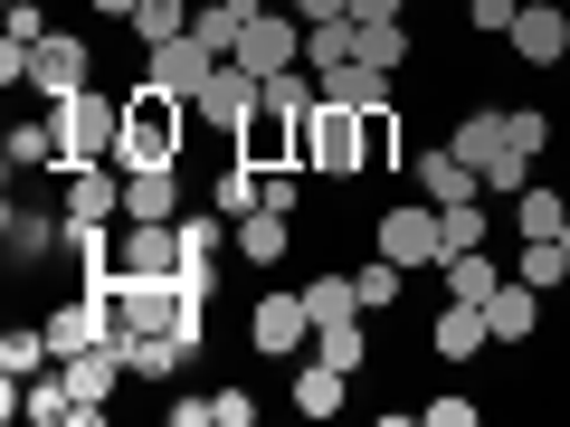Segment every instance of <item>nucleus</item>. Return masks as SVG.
I'll return each mask as SVG.
<instances>
[{
  "label": "nucleus",
  "mask_w": 570,
  "mask_h": 427,
  "mask_svg": "<svg viewBox=\"0 0 570 427\" xmlns=\"http://www.w3.org/2000/svg\"><path fill=\"white\" fill-rule=\"evenodd\" d=\"M561 247H570V219H561Z\"/></svg>",
  "instance_id": "obj_46"
},
{
  "label": "nucleus",
  "mask_w": 570,
  "mask_h": 427,
  "mask_svg": "<svg viewBox=\"0 0 570 427\" xmlns=\"http://www.w3.org/2000/svg\"><path fill=\"white\" fill-rule=\"evenodd\" d=\"M209 427H257V399L247 389H209Z\"/></svg>",
  "instance_id": "obj_41"
},
{
  "label": "nucleus",
  "mask_w": 570,
  "mask_h": 427,
  "mask_svg": "<svg viewBox=\"0 0 570 427\" xmlns=\"http://www.w3.org/2000/svg\"><path fill=\"white\" fill-rule=\"evenodd\" d=\"M513 276H523L532 295H561V285H570V247H561V238H523V257H513Z\"/></svg>",
  "instance_id": "obj_29"
},
{
  "label": "nucleus",
  "mask_w": 570,
  "mask_h": 427,
  "mask_svg": "<svg viewBox=\"0 0 570 427\" xmlns=\"http://www.w3.org/2000/svg\"><path fill=\"white\" fill-rule=\"evenodd\" d=\"M362 67H390V77H400L409 67V29L400 20H362Z\"/></svg>",
  "instance_id": "obj_37"
},
{
  "label": "nucleus",
  "mask_w": 570,
  "mask_h": 427,
  "mask_svg": "<svg viewBox=\"0 0 570 427\" xmlns=\"http://www.w3.org/2000/svg\"><path fill=\"white\" fill-rule=\"evenodd\" d=\"M0 162H10V171H48V162H67V142H58V115H39V123H10Z\"/></svg>",
  "instance_id": "obj_23"
},
{
  "label": "nucleus",
  "mask_w": 570,
  "mask_h": 427,
  "mask_svg": "<svg viewBox=\"0 0 570 427\" xmlns=\"http://www.w3.org/2000/svg\"><path fill=\"white\" fill-rule=\"evenodd\" d=\"M181 219H124L115 238V276H181Z\"/></svg>",
  "instance_id": "obj_10"
},
{
  "label": "nucleus",
  "mask_w": 570,
  "mask_h": 427,
  "mask_svg": "<svg viewBox=\"0 0 570 427\" xmlns=\"http://www.w3.org/2000/svg\"><path fill=\"white\" fill-rule=\"evenodd\" d=\"M209 77H219V58H209L190 29H181V39H153V48H142V86H163V96H200Z\"/></svg>",
  "instance_id": "obj_12"
},
{
  "label": "nucleus",
  "mask_w": 570,
  "mask_h": 427,
  "mask_svg": "<svg viewBox=\"0 0 570 427\" xmlns=\"http://www.w3.org/2000/svg\"><path fill=\"white\" fill-rule=\"evenodd\" d=\"M485 332H494V342H532V332H542V295H532L523 276H504L485 295Z\"/></svg>",
  "instance_id": "obj_20"
},
{
  "label": "nucleus",
  "mask_w": 570,
  "mask_h": 427,
  "mask_svg": "<svg viewBox=\"0 0 570 427\" xmlns=\"http://www.w3.org/2000/svg\"><path fill=\"white\" fill-rule=\"evenodd\" d=\"M362 133H371V171H390V162H400V105L362 115Z\"/></svg>",
  "instance_id": "obj_39"
},
{
  "label": "nucleus",
  "mask_w": 570,
  "mask_h": 427,
  "mask_svg": "<svg viewBox=\"0 0 570 427\" xmlns=\"http://www.w3.org/2000/svg\"><path fill=\"white\" fill-rule=\"evenodd\" d=\"M352 20H400V0H352Z\"/></svg>",
  "instance_id": "obj_44"
},
{
  "label": "nucleus",
  "mask_w": 570,
  "mask_h": 427,
  "mask_svg": "<svg viewBox=\"0 0 570 427\" xmlns=\"http://www.w3.org/2000/svg\"><path fill=\"white\" fill-rule=\"evenodd\" d=\"M48 361H58V342H48V332H29V324L0 332V380H39Z\"/></svg>",
  "instance_id": "obj_32"
},
{
  "label": "nucleus",
  "mask_w": 570,
  "mask_h": 427,
  "mask_svg": "<svg viewBox=\"0 0 570 427\" xmlns=\"http://www.w3.org/2000/svg\"><path fill=\"white\" fill-rule=\"evenodd\" d=\"M362 58V20H314L305 29V67L324 77V67H352Z\"/></svg>",
  "instance_id": "obj_28"
},
{
  "label": "nucleus",
  "mask_w": 570,
  "mask_h": 427,
  "mask_svg": "<svg viewBox=\"0 0 570 427\" xmlns=\"http://www.w3.org/2000/svg\"><path fill=\"white\" fill-rule=\"evenodd\" d=\"M314 361H333V370H362V361H371V332H362V314H352V324H314Z\"/></svg>",
  "instance_id": "obj_33"
},
{
  "label": "nucleus",
  "mask_w": 570,
  "mask_h": 427,
  "mask_svg": "<svg viewBox=\"0 0 570 427\" xmlns=\"http://www.w3.org/2000/svg\"><path fill=\"white\" fill-rule=\"evenodd\" d=\"M314 86H324L333 105H352V115H381V105H400V77H390V67H362V58H352V67H324Z\"/></svg>",
  "instance_id": "obj_19"
},
{
  "label": "nucleus",
  "mask_w": 570,
  "mask_h": 427,
  "mask_svg": "<svg viewBox=\"0 0 570 427\" xmlns=\"http://www.w3.org/2000/svg\"><path fill=\"white\" fill-rule=\"evenodd\" d=\"M295 142H305V105H276V96H257V115L228 133V152H238L247 171H305L295 162Z\"/></svg>",
  "instance_id": "obj_6"
},
{
  "label": "nucleus",
  "mask_w": 570,
  "mask_h": 427,
  "mask_svg": "<svg viewBox=\"0 0 570 427\" xmlns=\"http://www.w3.org/2000/svg\"><path fill=\"white\" fill-rule=\"evenodd\" d=\"M247 342L257 351H305L314 342V314H305V295H257V305H247Z\"/></svg>",
  "instance_id": "obj_16"
},
{
  "label": "nucleus",
  "mask_w": 570,
  "mask_h": 427,
  "mask_svg": "<svg viewBox=\"0 0 570 427\" xmlns=\"http://www.w3.org/2000/svg\"><path fill=\"white\" fill-rule=\"evenodd\" d=\"M295 162H305V171H324V181H362V171H371V133H362V115H352V105H333L324 86H314Z\"/></svg>",
  "instance_id": "obj_4"
},
{
  "label": "nucleus",
  "mask_w": 570,
  "mask_h": 427,
  "mask_svg": "<svg viewBox=\"0 0 570 427\" xmlns=\"http://www.w3.org/2000/svg\"><path fill=\"white\" fill-rule=\"evenodd\" d=\"M58 380H67V399H77V427H96V418H105V399H115V380H124L115 332H105V342H86V351H67Z\"/></svg>",
  "instance_id": "obj_9"
},
{
  "label": "nucleus",
  "mask_w": 570,
  "mask_h": 427,
  "mask_svg": "<svg viewBox=\"0 0 570 427\" xmlns=\"http://www.w3.org/2000/svg\"><path fill=\"white\" fill-rule=\"evenodd\" d=\"M419 418H428V427H475V399H428Z\"/></svg>",
  "instance_id": "obj_42"
},
{
  "label": "nucleus",
  "mask_w": 570,
  "mask_h": 427,
  "mask_svg": "<svg viewBox=\"0 0 570 427\" xmlns=\"http://www.w3.org/2000/svg\"><path fill=\"white\" fill-rule=\"evenodd\" d=\"M115 351H124V370H134V380H171V370L190 361L171 332H115Z\"/></svg>",
  "instance_id": "obj_25"
},
{
  "label": "nucleus",
  "mask_w": 570,
  "mask_h": 427,
  "mask_svg": "<svg viewBox=\"0 0 570 427\" xmlns=\"http://www.w3.org/2000/svg\"><path fill=\"white\" fill-rule=\"evenodd\" d=\"M371 247H381V257H400L409 276H419V266H448V219H438V200H400V209H381Z\"/></svg>",
  "instance_id": "obj_7"
},
{
  "label": "nucleus",
  "mask_w": 570,
  "mask_h": 427,
  "mask_svg": "<svg viewBox=\"0 0 570 427\" xmlns=\"http://www.w3.org/2000/svg\"><path fill=\"white\" fill-rule=\"evenodd\" d=\"M504 48H513L523 67H561V58H570V0H523L513 29H504Z\"/></svg>",
  "instance_id": "obj_11"
},
{
  "label": "nucleus",
  "mask_w": 570,
  "mask_h": 427,
  "mask_svg": "<svg viewBox=\"0 0 570 427\" xmlns=\"http://www.w3.org/2000/svg\"><path fill=\"white\" fill-rule=\"evenodd\" d=\"M238 67L247 77H285V67H305V20L295 10H247V39H238Z\"/></svg>",
  "instance_id": "obj_8"
},
{
  "label": "nucleus",
  "mask_w": 570,
  "mask_h": 427,
  "mask_svg": "<svg viewBox=\"0 0 570 427\" xmlns=\"http://www.w3.org/2000/svg\"><path fill=\"white\" fill-rule=\"evenodd\" d=\"M561 219H570V200H561V190H542V181H523V190H513V228H523V238H561Z\"/></svg>",
  "instance_id": "obj_30"
},
{
  "label": "nucleus",
  "mask_w": 570,
  "mask_h": 427,
  "mask_svg": "<svg viewBox=\"0 0 570 427\" xmlns=\"http://www.w3.org/2000/svg\"><path fill=\"white\" fill-rule=\"evenodd\" d=\"M190 96H163V86H134L124 96V171H153V162H181V142H190Z\"/></svg>",
  "instance_id": "obj_3"
},
{
  "label": "nucleus",
  "mask_w": 570,
  "mask_h": 427,
  "mask_svg": "<svg viewBox=\"0 0 570 427\" xmlns=\"http://www.w3.org/2000/svg\"><path fill=\"white\" fill-rule=\"evenodd\" d=\"M10 10H20V0H10Z\"/></svg>",
  "instance_id": "obj_47"
},
{
  "label": "nucleus",
  "mask_w": 570,
  "mask_h": 427,
  "mask_svg": "<svg viewBox=\"0 0 570 427\" xmlns=\"http://www.w3.org/2000/svg\"><path fill=\"white\" fill-rule=\"evenodd\" d=\"M448 142L466 152L475 171H485V190H523L532 162L551 152V115H532V105H523V115H494V105H475V115L456 123Z\"/></svg>",
  "instance_id": "obj_1"
},
{
  "label": "nucleus",
  "mask_w": 570,
  "mask_h": 427,
  "mask_svg": "<svg viewBox=\"0 0 570 427\" xmlns=\"http://www.w3.org/2000/svg\"><path fill=\"white\" fill-rule=\"evenodd\" d=\"M305 314H314V324H352V314H362V285H352V276H314L305 285Z\"/></svg>",
  "instance_id": "obj_34"
},
{
  "label": "nucleus",
  "mask_w": 570,
  "mask_h": 427,
  "mask_svg": "<svg viewBox=\"0 0 570 427\" xmlns=\"http://www.w3.org/2000/svg\"><path fill=\"white\" fill-rule=\"evenodd\" d=\"M485 342H494V332H485V305H456V295H448V314H438L428 351H438V361H475Z\"/></svg>",
  "instance_id": "obj_22"
},
{
  "label": "nucleus",
  "mask_w": 570,
  "mask_h": 427,
  "mask_svg": "<svg viewBox=\"0 0 570 427\" xmlns=\"http://www.w3.org/2000/svg\"><path fill=\"white\" fill-rule=\"evenodd\" d=\"M96 10H105V20H134V10H142V0H96Z\"/></svg>",
  "instance_id": "obj_45"
},
{
  "label": "nucleus",
  "mask_w": 570,
  "mask_h": 427,
  "mask_svg": "<svg viewBox=\"0 0 570 427\" xmlns=\"http://www.w3.org/2000/svg\"><path fill=\"white\" fill-rule=\"evenodd\" d=\"M352 285H362V314H390V305H400V285H409V266L400 257H371Z\"/></svg>",
  "instance_id": "obj_36"
},
{
  "label": "nucleus",
  "mask_w": 570,
  "mask_h": 427,
  "mask_svg": "<svg viewBox=\"0 0 570 427\" xmlns=\"http://www.w3.org/2000/svg\"><path fill=\"white\" fill-rule=\"evenodd\" d=\"M343 399H352V370H333V361H305V370H295V408H305V418H333Z\"/></svg>",
  "instance_id": "obj_27"
},
{
  "label": "nucleus",
  "mask_w": 570,
  "mask_h": 427,
  "mask_svg": "<svg viewBox=\"0 0 570 427\" xmlns=\"http://www.w3.org/2000/svg\"><path fill=\"white\" fill-rule=\"evenodd\" d=\"M48 115H58L67 171H86V162H115V152H124V96H96V86H77V96H58Z\"/></svg>",
  "instance_id": "obj_5"
},
{
  "label": "nucleus",
  "mask_w": 570,
  "mask_h": 427,
  "mask_svg": "<svg viewBox=\"0 0 570 427\" xmlns=\"http://www.w3.org/2000/svg\"><path fill=\"white\" fill-rule=\"evenodd\" d=\"M58 238H67V209H0V247H10V266H39V257H58Z\"/></svg>",
  "instance_id": "obj_17"
},
{
  "label": "nucleus",
  "mask_w": 570,
  "mask_h": 427,
  "mask_svg": "<svg viewBox=\"0 0 570 427\" xmlns=\"http://www.w3.org/2000/svg\"><path fill=\"white\" fill-rule=\"evenodd\" d=\"M124 219H181V162L124 171Z\"/></svg>",
  "instance_id": "obj_21"
},
{
  "label": "nucleus",
  "mask_w": 570,
  "mask_h": 427,
  "mask_svg": "<svg viewBox=\"0 0 570 427\" xmlns=\"http://www.w3.org/2000/svg\"><path fill=\"white\" fill-rule=\"evenodd\" d=\"M257 96H266V77H247L238 58H219V77H209L200 96H190V115H200V123H219V133H238V123L257 115Z\"/></svg>",
  "instance_id": "obj_15"
},
{
  "label": "nucleus",
  "mask_w": 570,
  "mask_h": 427,
  "mask_svg": "<svg viewBox=\"0 0 570 427\" xmlns=\"http://www.w3.org/2000/svg\"><path fill=\"white\" fill-rule=\"evenodd\" d=\"M419 200H438V209H456V200H475V190H485V171L466 162V152H456V142H438V152H419Z\"/></svg>",
  "instance_id": "obj_18"
},
{
  "label": "nucleus",
  "mask_w": 570,
  "mask_h": 427,
  "mask_svg": "<svg viewBox=\"0 0 570 427\" xmlns=\"http://www.w3.org/2000/svg\"><path fill=\"white\" fill-rule=\"evenodd\" d=\"M86 295H96L105 305V324L115 332H171V342L181 351H200V295H190L181 276H105V285H86Z\"/></svg>",
  "instance_id": "obj_2"
},
{
  "label": "nucleus",
  "mask_w": 570,
  "mask_h": 427,
  "mask_svg": "<svg viewBox=\"0 0 570 427\" xmlns=\"http://www.w3.org/2000/svg\"><path fill=\"white\" fill-rule=\"evenodd\" d=\"M438 276H448V295H456V305H485L494 285H504V266H494V247H466V257H448Z\"/></svg>",
  "instance_id": "obj_26"
},
{
  "label": "nucleus",
  "mask_w": 570,
  "mask_h": 427,
  "mask_svg": "<svg viewBox=\"0 0 570 427\" xmlns=\"http://www.w3.org/2000/svg\"><path fill=\"white\" fill-rule=\"evenodd\" d=\"M285 10H295L305 29H314V20H352V0H285Z\"/></svg>",
  "instance_id": "obj_43"
},
{
  "label": "nucleus",
  "mask_w": 570,
  "mask_h": 427,
  "mask_svg": "<svg viewBox=\"0 0 570 427\" xmlns=\"http://www.w3.org/2000/svg\"><path fill=\"white\" fill-rule=\"evenodd\" d=\"M124 29H134V39L153 48V39H181V29H190V10H181V0H142V10H134Z\"/></svg>",
  "instance_id": "obj_38"
},
{
  "label": "nucleus",
  "mask_w": 570,
  "mask_h": 427,
  "mask_svg": "<svg viewBox=\"0 0 570 427\" xmlns=\"http://www.w3.org/2000/svg\"><path fill=\"white\" fill-rule=\"evenodd\" d=\"M86 77H96V58H86V39H67V29H48V39L39 48H29V96H48V105H58V96H77V86Z\"/></svg>",
  "instance_id": "obj_13"
},
{
  "label": "nucleus",
  "mask_w": 570,
  "mask_h": 427,
  "mask_svg": "<svg viewBox=\"0 0 570 427\" xmlns=\"http://www.w3.org/2000/svg\"><path fill=\"white\" fill-rule=\"evenodd\" d=\"M209 209H219V219H247V209H266V171H247V162H228L219 181H209Z\"/></svg>",
  "instance_id": "obj_31"
},
{
  "label": "nucleus",
  "mask_w": 570,
  "mask_h": 427,
  "mask_svg": "<svg viewBox=\"0 0 570 427\" xmlns=\"http://www.w3.org/2000/svg\"><path fill=\"white\" fill-rule=\"evenodd\" d=\"M247 10H257V0H209V10H190V39H200L209 58H238V39H247Z\"/></svg>",
  "instance_id": "obj_24"
},
{
  "label": "nucleus",
  "mask_w": 570,
  "mask_h": 427,
  "mask_svg": "<svg viewBox=\"0 0 570 427\" xmlns=\"http://www.w3.org/2000/svg\"><path fill=\"white\" fill-rule=\"evenodd\" d=\"M67 228H115L124 219V162H86V171H67Z\"/></svg>",
  "instance_id": "obj_14"
},
{
  "label": "nucleus",
  "mask_w": 570,
  "mask_h": 427,
  "mask_svg": "<svg viewBox=\"0 0 570 427\" xmlns=\"http://www.w3.org/2000/svg\"><path fill=\"white\" fill-rule=\"evenodd\" d=\"M513 10H523V0H466V29H475V39H504Z\"/></svg>",
  "instance_id": "obj_40"
},
{
  "label": "nucleus",
  "mask_w": 570,
  "mask_h": 427,
  "mask_svg": "<svg viewBox=\"0 0 570 427\" xmlns=\"http://www.w3.org/2000/svg\"><path fill=\"white\" fill-rule=\"evenodd\" d=\"M238 247H247V266H276V257H285V209H247V219H238Z\"/></svg>",
  "instance_id": "obj_35"
}]
</instances>
